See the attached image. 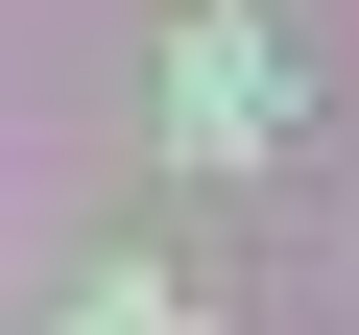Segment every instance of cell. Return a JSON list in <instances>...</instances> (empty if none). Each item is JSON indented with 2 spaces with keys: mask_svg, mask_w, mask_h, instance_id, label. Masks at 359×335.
Here are the masks:
<instances>
[{
  "mask_svg": "<svg viewBox=\"0 0 359 335\" xmlns=\"http://www.w3.org/2000/svg\"><path fill=\"white\" fill-rule=\"evenodd\" d=\"M72 335H192V311H168V287H144V264H120V287H96V311H72Z\"/></svg>",
  "mask_w": 359,
  "mask_h": 335,
  "instance_id": "cell-2",
  "label": "cell"
},
{
  "mask_svg": "<svg viewBox=\"0 0 359 335\" xmlns=\"http://www.w3.org/2000/svg\"><path fill=\"white\" fill-rule=\"evenodd\" d=\"M168 120H192V168H264V120H287L264 25H192V72H168Z\"/></svg>",
  "mask_w": 359,
  "mask_h": 335,
  "instance_id": "cell-1",
  "label": "cell"
}]
</instances>
